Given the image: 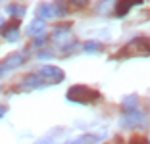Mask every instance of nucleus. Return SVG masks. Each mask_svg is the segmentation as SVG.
I'll use <instances>...</instances> for the list:
<instances>
[{"label":"nucleus","instance_id":"1a4fd4ad","mask_svg":"<svg viewBox=\"0 0 150 144\" xmlns=\"http://www.w3.org/2000/svg\"><path fill=\"white\" fill-rule=\"evenodd\" d=\"M39 16L42 19H46V18H54L56 13H54V6H50V4H40L39 6Z\"/></svg>","mask_w":150,"mask_h":144},{"label":"nucleus","instance_id":"ddd939ff","mask_svg":"<svg viewBox=\"0 0 150 144\" xmlns=\"http://www.w3.org/2000/svg\"><path fill=\"white\" fill-rule=\"evenodd\" d=\"M100 42H94V40H88V42H85V50L87 52H94V50H100Z\"/></svg>","mask_w":150,"mask_h":144},{"label":"nucleus","instance_id":"a211bd4d","mask_svg":"<svg viewBox=\"0 0 150 144\" xmlns=\"http://www.w3.org/2000/svg\"><path fill=\"white\" fill-rule=\"evenodd\" d=\"M50 56H52L50 52H40V54H39V58H50Z\"/></svg>","mask_w":150,"mask_h":144},{"label":"nucleus","instance_id":"f03ea898","mask_svg":"<svg viewBox=\"0 0 150 144\" xmlns=\"http://www.w3.org/2000/svg\"><path fill=\"white\" fill-rule=\"evenodd\" d=\"M119 54L121 56H148L150 54V42L146 39H142V37L133 39Z\"/></svg>","mask_w":150,"mask_h":144},{"label":"nucleus","instance_id":"6ab92c4d","mask_svg":"<svg viewBox=\"0 0 150 144\" xmlns=\"http://www.w3.org/2000/svg\"><path fill=\"white\" fill-rule=\"evenodd\" d=\"M81 142H83V140H81V138H75V140H69V142H67V144H81Z\"/></svg>","mask_w":150,"mask_h":144},{"label":"nucleus","instance_id":"0eeeda50","mask_svg":"<svg viewBox=\"0 0 150 144\" xmlns=\"http://www.w3.org/2000/svg\"><path fill=\"white\" fill-rule=\"evenodd\" d=\"M135 4V2H133V0H119L117 2V6H115V16H119V18H123L125 13L129 12V8H131V6Z\"/></svg>","mask_w":150,"mask_h":144},{"label":"nucleus","instance_id":"7ed1b4c3","mask_svg":"<svg viewBox=\"0 0 150 144\" xmlns=\"http://www.w3.org/2000/svg\"><path fill=\"white\" fill-rule=\"evenodd\" d=\"M21 64H23V54H19V52L8 54L4 60L0 61V77L8 75L10 71H13V69H18Z\"/></svg>","mask_w":150,"mask_h":144},{"label":"nucleus","instance_id":"f8f14e48","mask_svg":"<svg viewBox=\"0 0 150 144\" xmlns=\"http://www.w3.org/2000/svg\"><path fill=\"white\" fill-rule=\"evenodd\" d=\"M123 108L127 109V112H129V109H135V108H137V98H135V96L125 98V100H123Z\"/></svg>","mask_w":150,"mask_h":144},{"label":"nucleus","instance_id":"aec40b11","mask_svg":"<svg viewBox=\"0 0 150 144\" xmlns=\"http://www.w3.org/2000/svg\"><path fill=\"white\" fill-rule=\"evenodd\" d=\"M2 25H4V18L0 16V29H2Z\"/></svg>","mask_w":150,"mask_h":144},{"label":"nucleus","instance_id":"20e7f679","mask_svg":"<svg viewBox=\"0 0 150 144\" xmlns=\"http://www.w3.org/2000/svg\"><path fill=\"white\" fill-rule=\"evenodd\" d=\"M37 75L44 83H60V81H64V71L56 66H42Z\"/></svg>","mask_w":150,"mask_h":144},{"label":"nucleus","instance_id":"f3484780","mask_svg":"<svg viewBox=\"0 0 150 144\" xmlns=\"http://www.w3.org/2000/svg\"><path fill=\"white\" fill-rule=\"evenodd\" d=\"M4 114H6V106H0V119L4 117Z\"/></svg>","mask_w":150,"mask_h":144},{"label":"nucleus","instance_id":"423d86ee","mask_svg":"<svg viewBox=\"0 0 150 144\" xmlns=\"http://www.w3.org/2000/svg\"><path fill=\"white\" fill-rule=\"evenodd\" d=\"M4 39L10 40V42H16L19 39V23H12L10 27L4 29Z\"/></svg>","mask_w":150,"mask_h":144},{"label":"nucleus","instance_id":"2eb2a0df","mask_svg":"<svg viewBox=\"0 0 150 144\" xmlns=\"http://www.w3.org/2000/svg\"><path fill=\"white\" fill-rule=\"evenodd\" d=\"M129 144H148V140H146L144 136H133V138L129 140Z\"/></svg>","mask_w":150,"mask_h":144},{"label":"nucleus","instance_id":"9b49d317","mask_svg":"<svg viewBox=\"0 0 150 144\" xmlns=\"http://www.w3.org/2000/svg\"><path fill=\"white\" fill-rule=\"evenodd\" d=\"M8 13H12V16H16V18H23L25 16V8L19 4H10L8 6Z\"/></svg>","mask_w":150,"mask_h":144},{"label":"nucleus","instance_id":"dca6fc26","mask_svg":"<svg viewBox=\"0 0 150 144\" xmlns=\"http://www.w3.org/2000/svg\"><path fill=\"white\" fill-rule=\"evenodd\" d=\"M40 44H44V39H42V37H39V39L35 40V46H40Z\"/></svg>","mask_w":150,"mask_h":144},{"label":"nucleus","instance_id":"4468645a","mask_svg":"<svg viewBox=\"0 0 150 144\" xmlns=\"http://www.w3.org/2000/svg\"><path fill=\"white\" fill-rule=\"evenodd\" d=\"M87 4H88V0H69L71 8H85Z\"/></svg>","mask_w":150,"mask_h":144},{"label":"nucleus","instance_id":"39448f33","mask_svg":"<svg viewBox=\"0 0 150 144\" xmlns=\"http://www.w3.org/2000/svg\"><path fill=\"white\" fill-rule=\"evenodd\" d=\"M39 87H44V81L39 77V75H27V77L21 81V88H25V90L39 88Z\"/></svg>","mask_w":150,"mask_h":144},{"label":"nucleus","instance_id":"f257e3e1","mask_svg":"<svg viewBox=\"0 0 150 144\" xmlns=\"http://www.w3.org/2000/svg\"><path fill=\"white\" fill-rule=\"evenodd\" d=\"M67 100L75 102V104H91V102L98 100V92L93 90V88L85 87V85H75L67 90Z\"/></svg>","mask_w":150,"mask_h":144},{"label":"nucleus","instance_id":"6e6552de","mask_svg":"<svg viewBox=\"0 0 150 144\" xmlns=\"http://www.w3.org/2000/svg\"><path fill=\"white\" fill-rule=\"evenodd\" d=\"M139 121H142V115L139 114V112H131V114H127V115H125L123 125H125V127H129V125H137Z\"/></svg>","mask_w":150,"mask_h":144},{"label":"nucleus","instance_id":"9d476101","mask_svg":"<svg viewBox=\"0 0 150 144\" xmlns=\"http://www.w3.org/2000/svg\"><path fill=\"white\" fill-rule=\"evenodd\" d=\"M44 27H46V23H44L42 19H37V21H33L31 25H29V33H31V35H40L44 31Z\"/></svg>","mask_w":150,"mask_h":144}]
</instances>
